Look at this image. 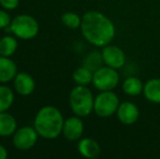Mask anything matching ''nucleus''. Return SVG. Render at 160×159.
I'll return each mask as SVG.
<instances>
[{
	"mask_svg": "<svg viewBox=\"0 0 160 159\" xmlns=\"http://www.w3.org/2000/svg\"><path fill=\"white\" fill-rule=\"evenodd\" d=\"M81 32L89 44L96 47H105L116 36V26L103 13L88 11L82 17Z\"/></svg>",
	"mask_w": 160,
	"mask_h": 159,
	"instance_id": "nucleus-1",
	"label": "nucleus"
},
{
	"mask_svg": "<svg viewBox=\"0 0 160 159\" xmlns=\"http://www.w3.org/2000/svg\"><path fill=\"white\" fill-rule=\"evenodd\" d=\"M64 119L61 111L55 106H44L34 119V127L38 135L46 140H55L62 134Z\"/></svg>",
	"mask_w": 160,
	"mask_h": 159,
	"instance_id": "nucleus-2",
	"label": "nucleus"
},
{
	"mask_svg": "<svg viewBox=\"0 0 160 159\" xmlns=\"http://www.w3.org/2000/svg\"><path fill=\"white\" fill-rule=\"evenodd\" d=\"M93 93L87 86L76 85L71 91L69 96V104L72 112L81 118L87 117L94 111Z\"/></svg>",
	"mask_w": 160,
	"mask_h": 159,
	"instance_id": "nucleus-3",
	"label": "nucleus"
},
{
	"mask_svg": "<svg viewBox=\"0 0 160 159\" xmlns=\"http://www.w3.org/2000/svg\"><path fill=\"white\" fill-rule=\"evenodd\" d=\"M8 28L17 38L30 40L37 36L39 32V24L32 15L19 14L12 19Z\"/></svg>",
	"mask_w": 160,
	"mask_h": 159,
	"instance_id": "nucleus-4",
	"label": "nucleus"
},
{
	"mask_svg": "<svg viewBox=\"0 0 160 159\" xmlns=\"http://www.w3.org/2000/svg\"><path fill=\"white\" fill-rule=\"evenodd\" d=\"M119 97L112 91L100 92L94 100V112L99 118H109L117 113L119 108Z\"/></svg>",
	"mask_w": 160,
	"mask_h": 159,
	"instance_id": "nucleus-5",
	"label": "nucleus"
},
{
	"mask_svg": "<svg viewBox=\"0 0 160 159\" xmlns=\"http://www.w3.org/2000/svg\"><path fill=\"white\" fill-rule=\"evenodd\" d=\"M120 75L117 72V69L110 67H100L94 71L93 85L99 92L112 91L119 84Z\"/></svg>",
	"mask_w": 160,
	"mask_h": 159,
	"instance_id": "nucleus-6",
	"label": "nucleus"
},
{
	"mask_svg": "<svg viewBox=\"0 0 160 159\" xmlns=\"http://www.w3.org/2000/svg\"><path fill=\"white\" fill-rule=\"evenodd\" d=\"M13 145L20 151H28L35 146L38 140V133L34 127H23L13 134Z\"/></svg>",
	"mask_w": 160,
	"mask_h": 159,
	"instance_id": "nucleus-7",
	"label": "nucleus"
},
{
	"mask_svg": "<svg viewBox=\"0 0 160 159\" xmlns=\"http://www.w3.org/2000/svg\"><path fill=\"white\" fill-rule=\"evenodd\" d=\"M101 57H102V61L106 66L117 69V70L122 68L125 63V60H127L124 51L120 47L112 46L110 44L102 47Z\"/></svg>",
	"mask_w": 160,
	"mask_h": 159,
	"instance_id": "nucleus-8",
	"label": "nucleus"
},
{
	"mask_svg": "<svg viewBox=\"0 0 160 159\" xmlns=\"http://www.w3.org/2000/svg\"><path fill=\"white\" fill-rule=\"evenodd\" d=\"M83 132H84V124L81 117L74 116L64 120L62 134L68 141H71V142L78 141L82 137Z\"/></svg>",
	"mask_w": 160,
	"mask_h": 159,
	"instance_id": "nucleus-9",
	"label": "nucleus"
},
{
	"mask_svg": "<svg viewBox=\"0 0 160 159\" xmlns=\"http://www.w3.org/2000/svg\"><path fill=\"white\" fill-rule=\"evenodd\" d=\"M117 117L122 124L132 125L138 120L139 109L136 105L131 102H121L117 110Z\"/></svg>",
	"mask_w": 160,
	"mask_h": 159,
	"instance_id": "nucleus-10",
	"label": "nucleus"
},
{
	"mask_svg": "<svg viewBox=\"0 0 160 159\" xmlns=\"http://www.w3.org/2000/svg\"><path fill=\"white\" fill-rule=\"evenodd\" d=\"M13 85L15 92L21 96L31 95L35 89V81L26 72H18L13 80Z\"/></svg>",
	"mask_w": 160,
	"mask_h": 159,
	"instance_id": "nucleus-11",
	"label": "nucleus"
},
{
	"mask_svg": "<svg viewBox=\"0 0 160 159\" xmlns=\"http://www.w3.org/2000/svg\"><path fill=\"white\" fill-rule=\"evenodd\" d=\"M78 151L83 157L94 159L100 155V145L94 138L85 137L78 141Z\"/></svg>",
	"mask_w": 160,
	"mask_h": 159,
	"instance_id": "nucleus-12",
	"label": "nucleus"
},
{
	"mask_svg": "<svg viewBox=\"0 0 160 159\" xmlns=\"http://www.w3.org/2000/svg\"><path fill=\"white\" fill-rule=\"evenodd\" d=\"M18 74V67L10 57L0 56V83H8L14 80Z\"/></svg>",
	"mask_w": 160,
	"mask_h": 159,
	"instance_id": "nucleus-13",
	"label": "nucleus"
},
{
	"mask_svg": "<svg viewBox=\"0 0 160 159\" xmlns=\"http://www.w3.org/2000/svg\"><path fill=\"white\" fill-rule=\"evenodd\" d=\"M18 130V122L12 115L6 112H0V136L7 137L15 133Z\"/></svg>",
	"mask_w": 160,
	"mask_h": 159,
	"instance_id": "nucleus-14",
	"label": "nucleus"
},
{
	"mask_svg": "<svg viewBox=\"0 0 160 159\" xmlns=\"http://www.w3.org/2000/svg\"><path fill=\"white\" fill-rule=\"evenodd\" d=\"M143 94L150 102L160 104V79H152L145 83Z\"/></svg>",
	"mask_w": 160,
	"mask_h": 159,
	"instance_id": "nucleus-15",
	"label": "nucleus"
},
{
	"mask_svg": "<svg viewBox=\"0 0 160 159\" xmlns=\"http://www.w3.org/2000/svg\"><path fill=\"white\" fill-rule=\"evenodd\" d=\"M122 89L128 96H138L143 93L144 84L136 77H130L124 80L122 85Z\"/></svg>",
	"mask_w": 160,
	"mask_h": 159,
	"instance_id": "nucleus-16",
	"label": "nucleus"
},
{
	"mask_svg": "<svg viewBox=\"0 0 160 159\" xmlns=\"http://www.w3.org/2000/svg\"><path fill=\"white\" fill-rule=\"evenodd\" d=\"M18 49V40L14 35H7L0 38V56L11 57Z\"/></svg>",
	"mask_w": 160,
	"mask_h": 159,
	"instance_id": "nucleus-17",
	"label": "nucleus"
},
{
	"mask_svg": "<svg viewBox=\"0 0 160 159\" xmlns=\"http://www.w3.org/2000/svg\"><path fill=\"white\" fill-rule=\"evenodd\" d=\"M93 74H94L93 71L83 66L74 71L73 74H72V79H73L76 85L87 86L88 84L93 83Z\"/></svg>",
	"mask_w": 160,
	"mask_h": 159,
	"instance_id": "nucleus-18",
	"label": "nucleus"
},
{
	"mask_svg": "<svg viewBox=\"0 0 160 159\" xmlns=\"http://www.w3.org/2000/svg\"><path fill=\"white\" fill-rule=\"evenodd\" d=\"M14 102V93L10 87L0 85V112H6Z\"/></svg>",
	"mask_w": 160,
	"mask_h": 159,
	"instance_id": "nucleus-19",
	"label": "nucleus"
},
{
	"mask_svg": "<svg viewBox=\"0 0 160 159\" xmlns=\"http://www.w3.org/2000/svg\"><path fill=\"white\" fill-rule=\"evenodd\" d=\"M61 22L67 27L71 28V30H76V28L81 27L82 17L74 12H65L61 17Z\"/></svg>",
	"mask_w": 160,
	"mask_h": 159,
	"instance_id": "nucleus-20",
	"label": "nucleus"
},
{
	"mask_svg": "<svg viewBox=\"0 0 160 159\" xmlns=\"http://www.w3.org/2000/svg\"><path fill=\"white\" fill-rule=\"evenodd\" d=\"M101 63H103L101 53L97 52V51H93V52H91L84 59V64H83V66L88 68L89 70H92L94 72L97 69L100 68Z\"/></svg>",
	"mask_w": 160,
	"mask_h": 159,
	"instance_id": "nucleus-21",
	"label": "nucleus"
},
{
	"mask_svg": "<svg viewBox=\"0 0 160 159\" xmlns=\"http://www.w3.org/2000/svg\"><path fill=\"white\" fill-rule=\"evenodd\" d=\"M11 21H12V19H11V17L9 15V13L7 12L4 9L3 10L0 9V30H6V28H8L11 24Z\"/></svg>",
	"mask_w": 160,
	"mask_h": 159,
	"instance_id": "nucleus-22",
	"label": "nucleus"
},
{
	"mask_svg": "<svg viewBox=\"0 0 160 159\" xmlns=\"http://www.w3.org/2000/svg\"><path fill=\"white\" fill-rule=\"evenodd\" d=\"M20 0H0V6L4 10H14L18 8Z\"/></svg>",
	"mask_w": 160,
	"mask_h": 159,
	"instance_id": "nucleus-23",
	"label": "nucleus"
},
{
	"mask_svg": "<svg viewBox=\"0 0 160 159\" xmlns=\"http://www.w3.org/2000/svg\"><path fill=\"white\" fill-rule=\"evenodd\" d=\"M8 157V152L2 145H0V159H6Z\"/></svg>",
	"mask_w": 160,
	"mask_h": 159,
	"instance_id": "nucleus-24",
	"label": "nucleus"
}]
</instances>
